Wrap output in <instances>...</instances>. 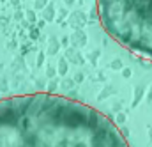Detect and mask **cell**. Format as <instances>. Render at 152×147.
Here are the masks:
<instances>
[{
  "instance_id": "2",
  "label": "cell",
  "mask_w": 152,
  "mask_h": 147,
  "mask_svg": "<svg viewBox=\"0 0 152 147\" xmlns=\"http://www.w3.org/2000/svg\"><path fill=\"white\" fill-rule=\"evenodd\" d=\"M106 34L127 51L152 60V0H97Z\"/></svg>"
},
{
  "instance_id": "1",
  "label": "cell",
  "mask_w": 152,
  "mask_h": 147,
  "mask_svg": "<svg viewBox=\"0 0 152 147\" xmlns=\"http://www.w3.org/2000/svg\"><path fill=\"white\" fill-rule=\"evenodd\" d=\"M0 147H131L96 108L55 94L0 99Z\"/></svg>"
}]
</instances>
